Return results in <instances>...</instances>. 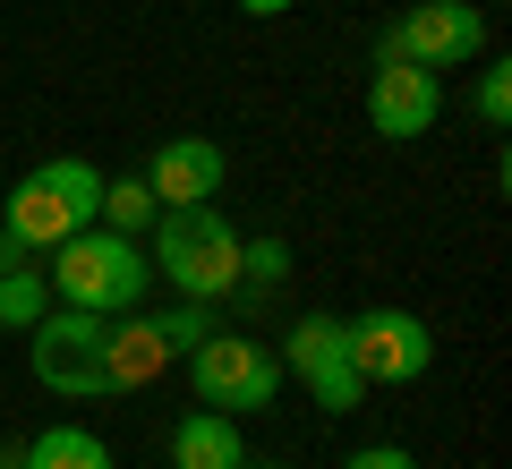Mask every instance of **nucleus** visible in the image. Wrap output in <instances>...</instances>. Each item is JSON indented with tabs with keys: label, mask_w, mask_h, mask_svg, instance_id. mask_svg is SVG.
Returning <instances> with one entry per match:
<instances>
[{
	"label": "nucleus",
	"mask_w": 512,
	"mask_h": 469,
	"mask_svg": "<svg viewBox=\"0 0 512 469\" xmlns=\"http://www.w3.org/2000/svg\"><path fill=\"white\" fill-rule=\"evenodd\" d=\"M291 282V239H239V290L231 299H265V290H282Z\"/></svg>",
	"instance_id": "obj_15"
},
{
	"label": "nucleus",
	"mask_w": 512,
	"mask_h": 469,
	"mask_svg": "<svg viewBox=\"0 0 512 469\" xmlns=\"http://www.w3.org/2000/svg\"><path fill=\"white\" fill-rule=\"evenodd\" d=\"M487 52V9L478 0H410L402 18L384 26L376 60H410V69H470Z\"/></svg>",
	"instance_id": "obj_6"
},
{
	"label": "nucleus",
	"mask_w": 512,
	"mask_h": 469,
	"mask_svg": "<svg viewBox=\"0 0 512 469\" xmlns=\"http://www.w3.org/2000/svg\"><path fill=\"white\" fill-rule=\"evenodd\" d=\"M239 9H248V18H291L299 0H239Z\"/></svg>",
	"instance_id": "obj_21"
},
{
	"label": "nucleus",
	"mask_w": 512,
	"mask_h": 469,
	"mask_svg": "<svg viewBox=\"0 0 512 469\" xmlns=\"http://www.w3.org/2000/svg\"><path fill=\"white\" fill-rule=\"evenodd\" d=\"M248 461V435H239V418L222 410H180V427H171V469H239Z\"/></svg>",
	"instance_id": "obj_12"
},
{
	"label": "nucleus",
	"mask_w": 512,
	"mask_h": 469,
	"mask_svg": "<svg viewBox=\"0 0 512 469\" xmlns=\"http://www.w3.org/2000/svg\"><path fill=\"white\" fill-rule=\"evenodd\" d=\"M94 205H103V171H94L86 154H52V163H35L18 188H9L0 222H9L35 256H52L60 239H77L94 222Z\"/></svg>",
	"instance_id": "obj_3"
},
{
	"label": "nucleus",
	"mask_w": 512,
	"mask_h": 469,
	"mask_svg": "<svg viewBox=\"0 0 512 469\" xmlns=\"http://www.w3.org/2000/svg\"><path fill=\"white\" fill-rule=\"evenodd\" d=\"M103 333H111V316H86V307H60L52 299L35 325H26V367H35V384L60 393V401H103L111 393Z\"/></svg>",
	"instance_id": "obj_5"
},
{
	"label": "nucleus",
	"mask_w": 512,
	"mask_h": 469,
	"mask_svg": "<svg viewBox=\"0 0 512 469\" xmlns=\"http://www.w3.org/2000/svg\"><path fill=\"white\" fill-rule=\"evenodd\" d=\"M137 180L154 188V205H214L222 180H231V154H222L214 137H163Z\"/></svg>",
	"instance_id": "obj_10"
},
{
	"label": "nucleus",
	"mask_w": 512,
	"mask_h": 469,
	"mask_svg": "<svg viewBox=\"0 0 512 469\" xmlns=\"http://www.w3.org/2000/svg\"><path fill=\"white\" fill-rule=\"evenodd\" d=\"M18 265H35V248H26V239L0 222V273H18Z\"/></svg>",
	"instance_id": "obj_20"
},
{
	"label": "nucleus",
	"mask_w": 512,
	"mask_h": 469,
	"mask_svg": "<svg viewBox=\"0 0 512 469\" xmlns=\"http://www.w3.org/2000/svg\"><path fill=\"white\" fill-rule=\"evenodd\" d=\"M43 282H52L60 307L128 316V307H146L154 265H146V239H120V231H103V222H86L77 239H60V248L43 256Z\"/></svg>",
	"instance_id": "obj_1"
},
{
	"label": "nucleus",
	"mask_w": 512,
	"mask_h": 469,
	"mask_svg": "<svg viewBox=\"0 0 512 469\" xmlns=\"http://www.w3.org/2000/svg\"><path fill=\"white\" fill-rule=\"evenodd\" d=\"M342 469H419V461H410L402 444H359V452H350Z\"/></svg>",
	"instance_id": "obj_19"
},
{
	"label": "nucleus",
	"mask_w": 512,
	"mask_h": 469,
	"mask_svg": "<svg viewBox=\"0 0 512 469\" xmlns=\"http://www.w3.org/2000/svg\"><path fill=\"white\" fill-rule=\"evenodd\" d=\"M154 214H163V205H154V188H146V180H103V205H94V222H103V231L146 239V231H154Z\"/></svg>",
	"instance_id": "obj_14"
},
{
	"label": "nucleus",
	"mask_w": 512,
	"mask_h": 469,
	"mask_svg": "<svg viewBox=\"0 0 512 469\" xmlns=\"http://www.w3.org/2000/svg\"><path fill=\"white\" fill-rule=\"evenodd\" d=\"M26 469H111V444L94 427H43L26 435Z\"/></svg>",
	"instance_id": "obj_13"
},
{
	"label": "nucleus",
	"mask_w": 512,
	"mask_h": 469,
	"mask_svg": "<svg viewBox=\"0 0 512 469\" xmlns=\"http://www.w3.org/2000/svg\"><path fill=\"white\" fill-rule=\"evenodd\" d=\"M436 120H444V77L410 69V60H376V77H367V128L384 145H419Z\"/></svg>",
	"instance_id": "obj_9"
},
{
	"label": "nucleus",
	"mask_w": 512,
	"mask_h": 469,
	"mask_svg": "<svg viewBox=\"0 0 512 469\" xmlns=\"http://www.w3.org/2000/svg\"><path fill=\"white\" fill-rule=\"evenodd\" d=\"M350 359H359V384H419L436 367V333L410 307H367L350 316Z\"/></svg>",
	"instance_id": "obj_8"
},
{
	"label": "nucleus",
	"mask_w": 512,
	"mask_h": 469,
	"mask_svg": "<svg viewBox=\"0 0 512 469\" xmlns=\"http://www.w3.org/2000/svg\"><path fill=\"white\" fill-rule=\"evenodd\" d=\"M43 307H52V282H43L35 265H18V273H0V325L9 333H26L43 316Z\"/></svg>",
	"instance_id": "obj_16"
},
{
	"label": "nucleus",
	"mask_w": 512,
	"mask_h": 469,
	"mask_svg": "<svg viewBox=\"0 0 512 469\" xmlns=\"http://www.w3.org/2000/svg\"><path fill=\"white\" fill-rule=\"evenodd\" d=\"M274 359H282V376H299L308 384V401L325 418H342V410H359L367 401V384H359V359H350V316H299L291 333L274 342Z\"/></svg>",
	"instance_id": "obj_7"
},
{
	"label": "nucleus",
	"mask_w": 512,
	"mask_h": 469,
	"mask_svg": "<svg viewBox=\"0 0 512 469\" xmlns=\"http://www.w3.org/2000/svg\"><path fill=\"white\" fill-rule=\"evenodd\" d=\"M239 469H274V461H239Z\"/></svg>",
	"instance_id": "obj_23"
},
{
	"label": "nucleus",
	"mask_w": 512,
	"mask_h": 469,
	"mask_svg": "<svg viewBox=\"0 0 512 469\" xmlns=\"http://www.w3.org/2000/svg\"><path fill=\"white\" fill-rule=\"evenodd\" d=\"M0 469H26V444H0Z\"/></svg>",
	"instance_id": "obj_22"
},
{
	"label": "nucleus",
	"mask_w": 512,
	"mask_h": 469,
	"mask_svg": "<svg viewBox=\"0 0 512 469\" xmlns=\"http://www.w3.org/2000/svg\"><path fill=\"white\" fill-rule=\"evenodd\" d=\"M154 333L171 342V359H188V350L214 333V307H205V299H180V307H163V316H154Z\"/></svg>",
	"instance_id": "obj_18"
},
{
	"label": "nucleus",
	"mask_w": 512,
	"mask_h": 469,
	"mask_svg": "<svg viewBox=\"0 0 512 469\" xmlns=\"http://www.w3.org/2000/svg\"><path fill=\"white\" fill-rule=\"evenodd\" d=\"M163 367H171V342L154 333L146 307L111 316V333H103V376H111V393H137V384H154Z\"/></svg>",
	"instance_id": "obj_11"
},
{
	"label": "nucleus",
	"mask_w": 512,
	"mask_h": 469,
	"mask_svg": "<svg viewBox=\"0 0 512 469\" xmlns=\"http://www.w3.org/2000/svg\"><path fill=\"white\" fill-rule=\"evenodd\" d=\"M470 111H478V128H487V137H504V120H512V60H487V69H478Z\"/></svg>",
	"instance_id": "obj_17"
},
{
	"label": "nucleus",
	"mask_w": 512,
	"mask_h": 469,
	"mask_svg": "<svg viewBox=\"0 0 512 469\" xmlns=\"http://www.w3.org/2000/svg\"><path fill=\"white\" fill-rule=\"evenodd\" d=\"M146 265L154 282H171L180 299L222 307L239 290V231L222 222V205H163L146 231Z\"/></svg>",
	"instance_id": "obj_2"
},
{
	"label": "nucleus",
	"mask_w": 512,
	"mask_h": 469,
	"mask_svg": "<svg viewBox=\"0 0 512 469\" xmlns=\"http://www.w3.org/2000/svg\"><path fill=\"white\" fill-rule=\"evenodd\" d=\"M282 359H274V342H256V333H205L197 350H188V393L205 401V410H222V418H248V410H274V393H282Z\"/></svg>",
	"instance_id": "obj_4"
}]
</instances>
